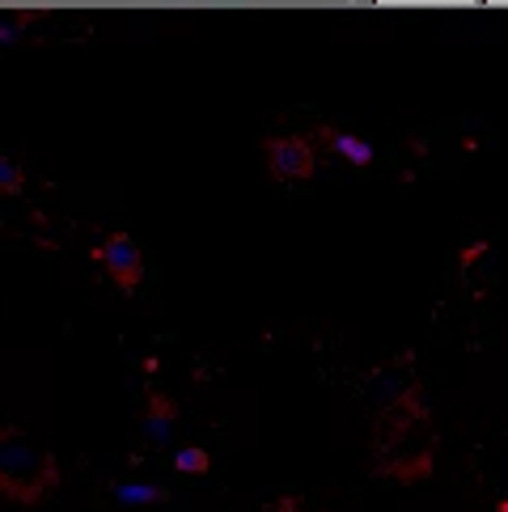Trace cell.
I'll list each match as a JSON object with an SVG mask.
<instances>
[{
	"label": "cell",
	"mask_w": 508,
	"mask_h": 512,
	"mask_svg": "<svg viewBox=\"0 0 508 512\" xmlns=\"http://www.w3.org/2000/svg\"><path fill=\"white\" fill-rule=\"evenodd\" d=\"M60 487V462L56 453L43 449L22 428L0 424V500L13 504H43Z\"/></svg>",
	"instance_id": "obj_1"
},
{
	"label": "cell",
	"mask_w": 508,
	"mask_h": 512,
	"mask_svg": "<svg viewBox=\"0 0 508 512\" xmlns=\"http://www.w3.org/2000/svg\"><path fill=\"white\" fill-rule=\"evenodd\" d=\"M263 157H267V174L280 182H305L318 170L314 136H267Z\"/></svg>",
	"instance_id": "obj_2"
},
{
	"label": "cell",
	"mask_w": 508,
	"mask_h": 512,
	"mask_svg": "<svg viewBox=\"0 0 508 512\" xmlns=\"http://www.w3.org/2000/svg\"><path fill=\"white\" fill-rule=\"evenodd\" d=\"M94 259L111 271V280L119 292H136L144 280V259H140V246L132 242L127 233H111L102 237V246L94 250Z\"/></svg>",
	"instance_id": "obj_3"
},
{
	"label": "cell",
	"mask_w": 508,
	"mask_h": 512,
	"mask_svg": "<svg viewBox=\"0 0 508 512\" xmlns=\"http://www.w3.org/2000/svg\"><path fill=\"white\" fill-rule=\"evenodd\" d=\"M174 419H178V402L166 398L161 390H149V398H144V436L153 445H170Z\"/></svg>",
	"instance_id": "obj_4"
},
{
	"label": "cell",
	"mask_w": 508,
	"mask_h": 512,
	"mask_svg": "<svg viewBox=\"0 0 508 512\" xmlns=\"http://www.w3.org/2000/svg\"><path fill=\"white\" fill-rule=\"evenodd\" d=\"M318 140L331 144L339 157H348L356 170H365L369 161H373V144L360 140V136H352V132H339V127H318Z\"/></svg>",
	"instance_id": "obj_5"
},
{
	"label": "cell",
	"mask_w": 508,
	"mask_h": 512,
	"mask_svg": "<svg viewBox=\"0 0 508 512\" xmlns=\"http://www.w3.org/2000/svg\"><path fill=\"white\" fill-rule=\"evenodd\" d=\"M51 9H9V13H0V47H9V43H17L22 39V30L30 26V22H43Z\"/></svg>",
	"instance_id": "obj_6"
},
{
	"label": "cell",
	"mask_w": 508,
	"mask_h": 512,
	"mask_svg": "<svg viewBox=\"0 0 508 512\" xmlns=\"http://www.w3.org/2000/svg\"><path fill=\"white\" fill-rule=\"evenodd\" d=\"M174 470L178 474H208L212 457H208V449H199V445H183L174 453Z\"/></svg>",
	"instance_id": "obj_7"
},
{
	"label": "cell",
	"mask_w": 508,
	"mask_h": 512,
	"mask_svg": "<svg viewBox=\"0 0 508 512\" xmlns=\"http://www.w3.org/2000/svg\"><path fill=\"white\" fill-rule=\"evenodd\" d=\"M115 496H119L123 504H166L170 491H166V487H119Z\"/></svg>",
	"instance_id": "obj_8"
},
{
	"label": "cell",
	"mask_w": 508,
	"mask_h": 512,
	"mask_svg": "<svg viewBox=\"0 0 508 512\" xmlns=\"http://www.w3.org/2000/svg\"><path fill=\"white\" fill-rule=\"evenodd\" d=\"M22 187H26V170L17 161L0 157V195H22Z\"/></svg>",
	"instance_id": "obj_9"
},
{
	"label": "cell",
	"mask_w": 508,
	"mask_h": 512,
	"mask_svg": "<svg viewBox=\"0 0 508 512\" xmlns=\"http://www.w3.org/2000/svg\"><path fill=\"white\" fill-rule=\"evenodd\" d=\"M483 250H487V242H475V246H470V250L462 254V267H470V263H475V259H479V254H483Z\"/></svg>",
	"instance_id": "obj_10"
}]
</instances>
